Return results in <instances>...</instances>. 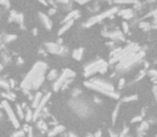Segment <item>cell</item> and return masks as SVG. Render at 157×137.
<instances>
[{
    "instance_id": "cell-1",
    "label": "cell",
    "mask_w": 157,
    "mask_h": 137,
    "mask_svg": "<svg viewBox=\"0 0 157 137\" xmlns=\"http://www.w3.org/2000/svg\"><path fill=\"white\" fill-rule=\"evenodd\" d=\"M47 68L49 66L44 61H38L32 66L30 71L25 75L21 83V89L24 93L29 95L31 90L40 89L46 78Z\"/></svg>"
},
{
    "instance_id": "cell-2",
    "label": "cell",
    "mask_w": 157,
    "mask_h": 137,
    "mask_svg": "<svg viewBox=\"0 0 157 137\" xmlns=\"http://www.w3.org/2000/svg\"><path fill=\"white\" fill-rule=\"evenodd\" d=\"M84 86L88 89H91V90L99 92V93L111 97V99H115V100L119 99V94L115 90L113 84H111L110 81H106L103 78L91 77L89 79L84 81Z\"/></svg>"
},
{
    "instance_id": "cell-3",
    "label": "cell",
    "mask_w": 157,
    "mask_h": 137,
    "mask_svg": "<svg viewBox=\"0 0 157 137\" xmlns=\"http://www.w3.org/2000/svg\"><path fill=\"white\" fill-rule=\"evenodd\" d=\"M144 57L145 52L141 48L137 52H133L117 63L116 66H115V73L116 74H123V73L128 72L129 70H132V68H135L136 66H138L139 63H141L143 61Z\"/></svg>"
},
{
    "instance_id": "cell-4",
    "label": "cell",
    "mask_w": 157,
    "mask_h": 137,
    "mask_svg": "<svg viewBox=\"0 0 157 137\" xmlns=\"http://www.w3.org/2000/svg\"><path fill=\"white\" fill-rule=\"evenodd\" d=\"M69 106L81 118H88L93 114V108L89 102L82 99L81 97H71V100L69 101Z\"/></svg>"
},
{
    "instance_id": "cell-5",
    "label": "cell",
    "mask_w": 157,
    "mask_h": 137,
    "mask_svg": "<svg viewBox=\"0 0 157 137\" xmlns=\"http://www.w3.org/2000/svg\"><path fill=\"white\" fill-rule=\"evenodd\" d=\"M110 63L103 59H97L85 64L83 68V75L85 78H91L95 74H104L108 72Z\"/></svg>"
},
{
    "instance_id": "cell-6",
    "label": "cell",
    "mask_w": 157,
    "mask_h": 137,
    "mask_svg": "<svg viewBox=\"0 0 157 137\" xmlns=\"http://www.w3.org/2000/svg\"><path fill=\"white\" fill-rule=\"evenodd\" d=\"M74 77H76V73L71 68H65V70H63V72L59 74V77L53 83V86H52L53 91L57 92V91L59 90L67 89L68 85L71 84V81L74 79Z\"/></svg>"
},
{
    "instance_id": "cell-7",
    "label": "cell",
    "mask_w": 157,
    "mask_h": 137,
    "mask_svg": "<svg viewBox=\"0 0 157 137\" xmlns=\"http://www.w3.org/2000/svg\"><path fill=\"white\" fill-rule=\"evenodd\" d=\"M118 11L119 10L117 6H113V8H111V9H108L107 11H104V12H101V13H99V14L93 15L83 24V27H84V28H91V27L95 26L96 24H99V23H101L102 20H104V19L112 18V16L117 14Z\"/></svg>"
},
{
    "instance_id": "cell-8",
    "label": "cell",
    "mask_w": 157,
    "mask_h": 137,
    "mask_svg": "<svg viewBox=\"0 0 157 137\" xmlns=\"http://www.w3.org/2000/svg\"><path fill=\"white\" fill-rule=\"evenodd\" d=\"M1 108H2L3 112L6 114V118L9 119V121L11 122V124L13 125V128L19 130L21 128V123H19V118L17 117L15 112V109L12 108V106L10 105L9 101L2 100L1 102Z\"/></svg>"
},
{
    "instance_id": "cell-9",
    "label": "cell",
    "mask_w": 157,
    "mask_h": 137,
    "mask_svg": "<svg viewBox=\"0 0 157 137\" xmlns=\"http://www.w3.org/2000/svg\"><path fill=\"white\" fill-rule=\"evenodd\" d=\"M44 48L47 53L53 55H59V56H66L68 54V48L64 46L63 44H58L55 42H46L44 43Z\"/></svg>"
},
{
    "instance_id": "cell-10",
    "label": "cell",
    "mask_w": 157,
    "mask_h": 137,
    "mask_svg": "<svg viewBox=\"0 0 157 137\" xmlns=\"http://www.w3.org/2000/svg\"><path fill=\"white\" fill-rule=\"evenodd\" d=\"M51 97H52V93H50V92L44 93L43 99L41 100L38 107L35 109V112H34V121H38L39 119L41 118L43 112L45 110V108H46V105H47V103H49V101H50Z\"/></svg>"
},
{
    "instance_id": "cell-11",
    "label": "cell",
    "mask_w": 157,
    "mask_h": 137,
    "mask_svg": "<svg viewBox=\"0 0 157 137\" xmlns=\"http://www.w3.org/2000/svg\"><path fill=\"white\" fill-rule=\"evenodd\" d=\"M102 35L114 41V42H125L126 41L125 33L121 31V30H118V29L111 30V31H102Z\"/></svg>"
},
{
    "instance_id": "cell-12",
    "label": "cell",
    "mask_w": 157,
    "mask_h": 137,
    "mask_svg": "<svg viewBox=\"0 0 157 137\" xmlns=\"http://www.w3.org/2000/svg\"><path fill=\"white\" fill-rule=\"evenodd\" d=\"M9 22L17 23L21 26V28L24 29V15L22 13H19L16 11H11L9 15Z\"/></svg>"
},
{
    "instance_id": "cell-13",
    "label": "cell",
    "mask_w": 157,
    "mask_h": 137,
    "mask_svg": "<svg viewBox=\"0 0 157 137\" xmlns=\"http://www.w3.org/2000/svg\"><path fill=\"white\" fill-rule=\"evenodd\" d=\"M39 18H40V22L41 24L47 29V30H51L52 27H53V22H52V19L50 18V15L49 14H45V13H42V12H39Z\"/></svg>"
},
{
    "instance_id": "cell-14",
    "label": "cell",
    "mask_w": 157,
    "mask_h": 137,
    "mask_svg": "<svg viewBox=\"0 0 157 137\" xmlns=\"http://www.w3.org/2000/svg\"><path fill=\"white\" fill-rule=\"evenodd\" d=\"M65 126L64 125H59V124H57V125H54L53 128L50 129L49 130V132H47L46 134H47V137H55L57 136L58 134H61V133H64L65 132Z\"/></svg>"
},
{
    "instance_id": "cell-15",
    "label": "cell",
    "mask_w": 157,
    "mask_h": 137,
    "mask_svg": "<svg viewBox=\"0 0 157 137\" xmlns=\"http://www.w3.org/2000/svg\"><path fill=\"white\" fill-rule=\"evenodd\" d=\"M117 14H118L121 17H123L124 19L127 20V19H131L132 17H133L135 12H133L132 9H122L117 12Z\"/></svg>"
},
{
    "instance_id": "cell-16",
    "label": "cell",
    "mask_w": 157,
    "mask_h": 137,
    "mask_svg": "<svg viewBox=\"0 0 157 137\" xmlns=\"http://www.w3.org/2000/svg\"><path fill=\"white\" fill-rule=\"evenodd\" d=\"M78 16H80V12H78V10H73V11H70L66 16H65V18L61 20V24L64 23H67L69 22V20H76L78 18Z\"/></svg>"
},
{
    "instance_id": "cell-17",
    "label": "cell",
    "mask_w": 157,
    "mask_h": 137,
    "mask_svg": "<svg viewBox=\"0 0 157 137\" xmlns=\"http://www.w3.org/2000/svg\"><path fill=\"white\" fill-rule=\"evenodd\" d=\"M43 95L44 93H42V92H37L36 94H34V99L31 100V108L36 109L37 107L39 106V104H40L41 100L43 99Z\"/></svg>"
},
{
    "instance_id": "cell-18",
    "label": "cell",
    "mask_w": 157,
    "mask_h": 137,
    "mask_svg": "<svg viewBox=\"0 0 157 137\" xmlns=\"http://www.w3.org/2000/svg\"><path fill=\"white\" fill-rule=\"evenodd\" d=\"M37 128L39 129V131L41 132V133H47L49 132V124H47L46 122L44 121V119L40 118L37 121Z\"/></svg>"
},
{
    "instance_id": "cell-19",
    "label": "cell",
    "mask_w": 157,
    "mask_h": 137,
    "mask_svg": "<svg viewBox=\"0 0 157 137\" xmlns=\"http://www.w3.org/2000/svg\"><path fill=\"white\" fill-rule=\"evenodd\" d=\"M73 24H74V20H69V22H67V23H64L63 26L59 28V30H58V35H63L65 32H67L68 30H69L71 27L73 26Z\"/></svg>"
},
{
    "instance_id": "cell-20",
    "label": "cell",
    "mask_w": 157,
    "mask_h": 137,
    "mask_svg": "<svg viewBox=\"0 0 157 137\" xmlns=\"http://www.w3.org/2000/svg\"><path fill=\"white\" fill-rule=\"evenodd\" d=\"M59 77V72L55 70V68H52L50 71H47V74H46V79L50 81H55L57 78Z\"/></svg>"
},
{
    "instance_id": "cell-21",
    "label": "cell",
    "mask_w": 157,
    "mask_h": 137,
    "mask_svg": "<svg viewBox=\"0 0 157 137\" xmlns=\"http://www.w3.org/2000/svg\"><path fill=\"white\" fill-rule=\"evenodd\" d=\"M83 55H84V48L83 47H78L72 52V58L76 61H80L83 58Z\"/></svg>"
},
{
    "instance_id": "cell-22",
    "label": "cell",
    "mask_w": 157,
    "mask_h": 137,
    "mask_svg": "<svg viewBox=\"0 0 157 137\" xmlns=\"http://www.w3.org/2000/svg\"><path fill=\"white\" fill-rule=\"evenodd\" d=\"M34 108H31V107H26L25 108V118H24V120H25L27 123L30 121H34Z\"/></svg>"
},
{
    "instance_id": "cell-23",
    "label": "cell",
    "mask_w": 157,
    "mask_h": 137,
    "mask_svg": "<svg viewBox=\"0 0 157 137\" xmlns=\"http://www.w3.org/2000/svg\"><path fill=\"white\" fill-rule=\"evenodd\" d=\"M148 126H150V123H148V121L140 122V125H139L138 129H137V133H138V134H144L145 132L148 131Z\"/></svg>"
},
{
    "instance_id": "cell-24",
    "label": "cell",
    "mask_w": 157,
    "mask_h": 137,
    "mask_svg": "<svg viewBox=\"0 0 157 137\" xmlns=\"http://www.w3.org/2000/svg\"><path fill=\"white\" fill-rule=\"evenodd\" d=\"M2 97L3 100H6L9 102H14L16 99V94L14 92H11V91H6V92H2Z\"/></svg>"
},
{
    "instance_id": "cell-25",
    "label": "cell",
    "mask_w": 157,
    "mask_h": 137,
    "mask_svg": "<svg viewBox=\"0 0 157 137\" xmlns=\"http://www.w3.org/2000/svg\"><path fill=\"white\" fill-rule=\"evenodd\" d=\"M16 39H17V35L15 34H2V44L11 43Z\"/></svg>"
},
{
    "instance_id": "cell-26",
    "label": "cell",
    "mask_w": 157,
    "mask_h": 137,
    "mask_svg": "<svg viewBox=\"0 0 157 137\" xmlns=\"http://www.w3.org/2000/svg\"><path fill=\"white\" fill-rule=\"evenodd\" d=\"M15 112L19 119L25 118V109L21 104H15Z\"/></svg>"
},
{
    "instance_id": "cell-27",
    "label": "cell",
    "mask_w": 157,
    "mask_h": 137,
    "mask_svg": "<svg viewBox=\"0 0 157 137\" xmlns=\"http://www.w3.org/2000/svg\"><path fill=\"white\" fill-rule=\"evenodd\" d=\"M104 1H110V2L121 3V4H135L139 0H104Z\"/></svg>"
},
{
    "instance_id": "cell-28",
    "label": "cell",
    "mask_w": 157,
    "mask_h": 137,
    "mask_svg": "<svg viewBox=\"0 0 157 137\" xmlns=\"http://www.w3.org/2000/svg\"><path fill=\"white\" fill-rule=\"evenodd\" d=\"M138 100V95L137 94H131V95H126L122 99V103H131Z\"/></svg>"
},
{
    "instance_id": "cell-29",
    "label": "cell",
    "mask_w": 157,
    "mask_h": 137,
    "mask_svg": "<svg viewBox=\"0 0 157 137\" xmlns=\"http://www.w3.org/2000/svg\"><path fill=\"white\" fill-rule=\"evenodd\" d=\"M145 75H146V71L145 70H141V71L139 72V74L136 76V78L133 79V81H131V84L130 85H132V84H136V83H138V81H140L141 79H143V77H144Z\"/></svg>"
},
{
    "instance_id": "cell-30",
    "label": "cell",
    "mask_w": 157,
    "mask_h": 137,
    "mask_svg": "<svg viewBox=\"0 0 157 137\" xmlns=\"http://www.w3.org/2000/svg\"><path fill=\"white\" fill-rule=\"evenodd\" d=\"M0 85H1V88H2L3 90L10 91V89H11V87H10L9 79L6 81V78H4V77L1 78V81H0Z\"/></svg>"
},
{
    "instance_id": "cell-31",
    "label": "cell",
    "mask_w": 157,
    "mask_h": 137,
    "mask_svg": "<svg viewBox=\"0 0 157 137\" xmlns=\"http://www.w3.org/2000/svg\"><path fill=\"white\" fill-rule=\"evenodd\" d=\"M119 108H121V102L115 106V108H114L113 112H112V122H113V124H115V122H116V119H117V115H118V112H119Z\"/></svg>"
},
{
    "instance_id": "cell-32",
    "label": "cell",
    "mask_w": 157,
    "mask_h": 137,
    "mask_svg": "<svg viewBox=\"0 0 157 137\" xmlns=\"http://www.w3.org/2000/svg\"><path fill=\"white\" fill-rule=\"evenodd\" d=\"M139 27H140L142 30H144V31L150 30V29L152 28L151 24H150V23H146V22H139Z\"/></svg>"
},
{
    "instance_id": "cell-33",
    "label": "cell",
    "mask_w": 157,
    "mask_h": 137,
    "mask_svg": "<svg viewBox=\"0 0 157 137\" xmlns=\"http://www.w3.org/2000/svg\"><path fill=\"white\" fill-rule=\"evenodd\" d=\"M25 135H26V132L24 131V130L19 129V130H16L14 133L11 134V137H25Z\"/></svg>"
},
{
    "instance_id": "cell-34",
    "label": "cell",
    "mask_w": 157,
    "mask_h": 137,
    "mask_svg": "<svg viewBox=\"0 0 157 137\" xmlns=\"http://www.w3.org/2000/svg\"><path fill=\"white\" fill-rule=\"evenodd\" d=\"M117 86H118V89L119 90H122V89H124L125 88V86H126V79L124 77H121L118 79V84H117Z\"/></svg>"
},
{
    "instance_id": "cell-35",
    "label": "cell",
    "mask_w": 157,
    "mask_h": 137,
    "mask_svg": "<svg viewBox=\"0 0 157 137\" xmlns=\"http://www.w3.org/2000/svg\"><path fill=\"white\" fill-rule=\"evenodd\" d=\"M122 28H123V32L125 34H127L129 32V24L126 20H124L122 23Z\"/></svg>"
},
{
    "instance_id": "cell-36",
    "label": "cell",
    "mask_w": 157,
    "mask_h": 137,
    "mask_svg": "<svg viewBox=\"0 0 157 137\" xmlns=\"http://www.w3.org/2000/svg\"><path fill=\"white\" fill-rule=\"evenodd\" d=\"M143 121V116L142 115H138V116H136V117H133V118L131 119V123H137V122H142Z\"/></svg>"
},
{
    "instance_id": "cell-37",
    "label": "cell",
    "mask_w": 157,
    "mask_h": 137,
    "mask_svg": "<svg viewBox=\"0 0 157 137\" xmlns=\"http://www.w3.org/2000/svg\"><path fill=\"white\" fill-rule=\"evenodd\" d=\"M81 94H82L81 89L76 88V89H74V90L71 92V97H81Z\"/></svg>"
},
{
    "instance_id": "cell-38",
    "label": "cell",
    "mask_w": 157,
    "mask_h": 137,
    "mask_svg": "<svg viewBox=\"0 0 157 137\" xmlns=\"http://www.w3.org/2000/svg\"><path fill=\"white\" fill-rule=\"evenodd\" d=\"M128 132H129L128 126H124V129H123V131L121 132V134H119L118 137H128Z\"/></svg>"
},
{
    "instance_id": "cell-39",
    "label": "cell",
    "mask_w": 157,
    "mask_h": 137,
    "mask_svg": "<svg viewBox=\"0 0 157 137\" xmlns=\"http://www.w3.org/2000/svg\"><path fill=\"white\" fill-rule=\"evenodd\" d=\"M148 74L151 76V77H156L157 78V70L155 68H152V70H148Z\"/></svg>"
},
{
    "instance_id": "cell-40",
    "label": "cell",
    "mask_w": 157,
    "mask_h": 137,
    "mask_svg": "<svg viewBox=\"0 0 157 137\" xmlns=\"http://www.w3.org/2000/svg\"><path fill=\"white\" fill-rule=\"evenodd\" d=\"M30 129H31V126H30V125H29L28 123H27V122H26V124L23 125V130H24V131L26 132V134H27V133H28V132L30 131Z\"/></svg>"
},
{
    "instance_id": "cell-41",
    "label": "cell",
    "mask_w": 157,
    "mask_h": 137,
    "mask_svg": "<svg viewBox=\"0 0 157 137\" xmlns=\"http://www.w3.org/2000/svg\"><path fill=\"white\" fill-rule=\"evenodd\" d=\"M0 2H1V4H2L4 8H9L10 6L9 0H0Z\"/></svg>"
},
{
    "instance_id": "cell-42",
    "label": "cell",
    "mask_w": 157,
    "mask_h": 137,
    "mask_svg": "<svg viewBox=\"0 0 157 137\" xmlns=\"http://www.w3.org/2000/svg\"><path fill=\"white\" fill-rule=\"evenodd\" d=\"M9 83H10V87H11V89H14V88L16 87V83L14 79H11V78H10Z\"/></svg>"
},
{
    "instance_id": "cell-43",
    "label": "cell",
    "mask_w": 157,
    "mask_h": 137,
    "mask_svg": "<svg viewBox=\"0 0 157 137\" xmlns=\"http://www.w3.org/2000/svg\"><path fill=\"white\" fill-rule=\"evenodd\" d=\"M153 95H154V99L157 101V85H155L154 87H153Z\"/></svg>"
},
{
    "instance_id": "cell-44",
    "label": "cell",
    "mask_w": 157,
    "mask_h": 137,
    "mask_svg": "<svg viewBox=\"0 0 157 137\" xmlns=\"http://www.w3.org/2000/svg\"><path fill=\"white\" fill-rule=\"evenodd\" d=\"M66 137H78V136L76 134H74L73 132H68L66 134Z\"/></svg>"
},
{
    "instance_id": "cell-45",
    "label": "cell",
    "mask_w": 157,
    "mask_h": 137,
    "mask_svg": "<svg viewBox=\"0 0 157 137\" xmlns=\"http://www.w3.org/2000/svg\"><path fill=\"white\" fill-rule=\"evenodd\" d=\"M76 2H78V3H80V4H84V3H87V2H89L91 0H74Z\"/></svg>"
},
{
    "instance_id": "cell-46",
    "label": "cell",
    "mask_w": 157,
    "mask_h": 137,
    "mask_svg": "<svg viewBox=\"0 0 157 137\" xmlns=\"http://www.w3.org/2000/svg\"><path fill=\"white\" fill-rule=\"evenodd\" d=\"M94 135H95V137H102V132H101L100 130H98Z\"/></svg>"
},
{
    "instance_id": "cell-47",
    "label": "cell",
    "mask_w": 157,
    "mask_h": 137,
    "mask_svg": "<svg viewBox=\"0 0 157 137\" xmlns=\"http://www.w3.org/2000/svg\"><path fill=\"white\" fill-rule=\"evenodd\" d=\"M55 13H56V8H53V9H51L50 11H49V15H53Z\"/></svg>"
},
{
    "instance_id": "cell-48",
    "label": "cell",
    "mask_w": 157,
    "mask_h": 137,
    "mask_svg": "<svg viewBox=\"0 0 157 137\" xmlns=\"http://www.w3.org/2000/svg\"><path fill=\"white\" fill-rule=\"evenodd\" d=\"M27 137H34V130H32V128L30 129V131L27 133Z\"/></svg>"
},
{
    "instance_id": "cell-49",
    "label": "cell",
    "mask_w": 157,
    "mask_h": 137,
    "mask_svg": "<svg viewBox=\"0 0 157 137\" xmlns=\"http://www.w3.org/2000/svg\"><path fill=\"white\" fill-rule=\"evenodd\" d=\"M70 0H57V2L59 3H64V4H68L69 3Z\"/></svg>"
},
{
    "instance_id": "cell-50",
    "label": "cell",
    "mask_w": 157,
    "mask_h": 137,
    "mask_svg": "<svg viewBox=\"0 0 157 137\" xmlns=\"http://www.w3.org/2000/svg\"><path fill=\"white\" fill-rule=\"evenodd\" d=\"M94 102L96 103V104H100V103H101V100H100V99H99L98 97H94Z\"/></svg>"
},
{
    "instance_id": "cell-51",
    "label": "cell",
    "mask_w": 157,
    "mask_h": 137,
    "mask_svg": "<svg viewBox=\"0 0 157 137\" xmlns=\"http://www.w3.org/2000/svg\"><path fill=\"white\" fill-rule=\"evenodd\" d=\"M39 1H40V2L42 3L43 6H47V4H49V3H47L46 1H45V0H39Z\"/></svg>"
},
{
    "instance_id": "cell-52",
    "label": "cell",
    "mask_w": 157,
    "mask_h": 137,
    "mask_svg": "<svg viewBox=\"0 0 157 137\" xmlns=\"http://www.w3.org/2000/svg\"><path fill=\"white\" fill-rule=\"evenodd\" d=\"M23 62H24V61H23L22 58H19V59H17V63H19V64H23Z\"/></svg>"
},
{
    "instance_id": "cell-53",
    "label": "cell",
    "mask_w": 157,
    "mask_h": 137,
    "mask_svg": "<svg viewBox=\"0 0 157 137\" xmlns=\"http://www.w3.org/2000/svg\"><path fill=\"white\" fill-rule=\"evenodd\" d=\"M32 33H34V35H37V33H38V29H34V30H32Z\"/></svg>"
},
{
    "instance_id": "cell-54",
    "label": "cell",
    "mask_w": 157,
    "mask_h": 137,
    "mask_svg": "<svg viewBox=\"0 0 157 137\" xmlns=\"http://www.w3.org/2000/svg\"><path fill=\"white\" fill-rule=\"evenodd\" d=\"M87 137H95L94 134H87Z\"/></svg>"
},
{
    "instance_id": "cell-55",
    "label": "cell",
    "mask_w": 157,
    "mask_h": 137,
    "mask_svg": "<svg viewBox=\"0 0 157 137\" xmlns=\"http://www.w3.org/2000/svg\"><path fill=\"white\" fill-rule=\"evenodd\" d=\"M156 137H157V135H156Z\"/></svg>"
}]
</instances>
